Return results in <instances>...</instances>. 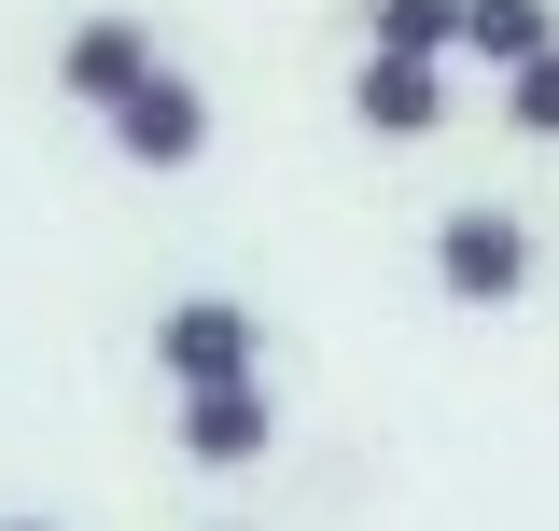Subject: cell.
<instances>
[{
    "instance_id": "obj_1",
    "label": "cell",
    "mask_w": 559,
    "mask_h": 531,
    "mask_svg": "<svg viewBox=\"0 0 559 531\" xmlns=\"http://www.w3.org/2000/svg\"><path fill=\"white\" fill-rule=\"evenodd\" d=\"M98 127H112V154H127V168H154V182H168V168H197V154H210V84H197L182 57H154L127 98L98 113Z\"/></svg>"
},
{
    "instance_id": "obj_2",
    "label": "cell",
    "mask_w": 559,
    "mask_h": 531,
    "mask_svg": "<svg viewBox=\"0 0 559 531\" xmlns=\"http://www.w3.org/2000/svg\"><path fill=\"white\" fill-rule=\"evenodd\" d=\"M154 378H168V392L266 378V322H252L238 294H182V308H154Z\"/></svg>"
},
{
    "instance_id": "obj_3",
    "label": "cell",
    "mask_w": 559,
    "mask_h": 531,
    "mask_svg": "<svg viewBox=\"0 0 559 531\" xmlns=\"http://www.w3.org/2000/svg\"><path fill=\"white\" fill-rule=\"evenodd\" d=\"M433 294H448V308H518V294H532V224H518V210H448V224H433Z\"/></svg>"
},
{
    "instance_id": "obj_4",
    "label": "cell",
    "mask_w": 559,
    "mask_h": 531,
    "mask_svg": "<svg viewBox=\"0 0 559 531\" xmlns=\"http://www.w3.org/2000/svg\"><path fill=\"white\" fill-rule=\"evenodd\" d=\"M168 434H182V462H197V475H252V462L280 448V392H266V378H210V392H182Z\"/></svg>"
},
{
    "instance_id": "obj_5",
    "label": "cell",
    "mask_w": 559,
    "mask_h": 531,
    "mask_svg": "<svg viewBox=\"0 0 559 531\" xmlns=\"http://www.w3.org/2000/svg\"><path fill=\"white\" fill-rule=\"evenodd\" d=\"M140 70H154V28H140V14H84V28L57 43V98L70 113H112Z\"/></svg>"
},
{
    "instance_id": "obj_6",
    "label": "cell",
    "mask_w": 559,
    "mask_h": 531,
    "mask_svg": "<svg viewBox=\"0 0 559 531\" xmlns=\"http://www.w3.org/2000/svg\"><path fill=\"white\" fill-rule=\"evenodd\" d=\"M349 113H364V140H433L448 127V57H364Z\"/></svg>"
},
{
    "instance_id": "obj_7",
    "label": "cell",
    "mask_w": 559,
    "mask_h": 531,
    "mask_svg": "<svg viewBox=\"0 0 559 531\" xmlns=\"http://www.w3.org/2000/svg\"><path fill=\"white\" fill-rule=\"evenodd\" d=\"M546 43H559V0H462V57L518 70V57H546Z\"/></svg>"
},
{
    "instance_id": "obj_8",
    "label": "cell",
    "mask_w": 559,
    "mask_h": 531,
    "mask_svg": "<svg viewBox=\"0 0 559 531\" xmlns=\"http://www.w3.org/2000/svg\"><path fill=\"white\" fill-rule=\"evenodd\" d=\"M364 57H462V0H364Z\"/></svg>"
},
{
    "instance_id": "obj_9",
    "label": "cell",
    "mask_w": 559,
    "mask_h": 531,
    "mask_svg": "<svg viewBox=\"0 0 559 531\" xmlns=\"http://www.w3.org/2000/svg\"><path fill=\"white\" fill-rule=\"evenodd\" d=\"M503 127H518V140H559V43L503 70Z\"/></svg>"
},
{
    "instance_id": "obj_10",
    "label": "cell",
    "mask_w": 559,
    "mask_h": 531,
    "mask_svg": "<svg viewBox=\"0 0 559 531\" xmlns=\"http://www.w3.org/2000/svg\"><path fill=\"white\" fill-rule=\"evenodd\" d=\"M0 531H57V518H0Z\"/></svg>"
}]
</instances>
